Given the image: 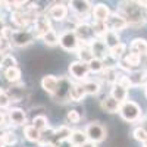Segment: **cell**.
Masks as SVG:
<instances>
[{
  "instance_id": "9a60e30c",
  "label": "cell",
  "mask_w": 147,
  "mask_h": 147,
  "mask_svg": "<svg viewBox=\"0 0 147 147\" xmlns=\"http://www.w3.org/2000/svg\"><path fill=\"white\" fill-rule=\"evenodd\" d=\"M69 6L80 16H85L93 9L91 2H87V0H74V2H69Z\"/></svg>"
},
{
  "instance_id": "e575fe53",
  "label": "cell",
  "mask_w": 147,
  "mask_h": 147,
  "mask_svg": "<svg viewBox=\"0 0 147 147\" xmlns=\"http://www.w3.org/2000/svg\"><path fill=\"white\" fill-rule=\"evenodd\" d=\"M88 65V69L90 72H94V74H99V72H103L105 71V63H103V60L100 59H91L90 62L87 63Z\"/></svg>"
},
{
  "instance_id": "c3c4849f",
  "label": "cell",
  "mask_w": 147,
  "mask_h": 147,
  "mask_svg": "<svg viewBox=\"0 0 147 147\" xmlns=\"http://www.w3.org/2000/svg\"><path fill=\"white\" fill-rule=\"evenodd\" d=\"M144 129H146V132H147V119H144V122H143V125H141Z\"/></svg>"
},
{
  "instance_id": "74e56055",
  "label": "cell",
  "mask_w": 147,
  "mask_h": 147,
  "mask_svg": "<svg viewBox=\"0 0 147 147\" xmlns=\"http://www.w3.org/2000/svg\"><path fill=\"white\" fill-rule=\"evenodd\" d=\"M12 100H10V97L7 96V93L5 90H0V110L2 109H7L10 106Z\"/></svg>"
},
{
  "instance_id": "ab89813d",
  "label": "cell",
  "mask_w": 147,
  "mask_h": 147,
  "mask_svg": "<svg viewBox=\"0 0 147 147\" xmlns=\"http://www.w3.org/2000/svg\"><path fill=\"white\" fill-rule=\"evenodd\" d=\"M66 121L71 122V124H78V122L81 121V115H80V112H78V110H75V109L69 110V112L66 113Z\"/></svg>"
},
{
  "instance_id": "5bb4252c",
  "label": "cell",
  "mask_w": 147,
  "mask_h": 147,
  "mask_svg": "<svg viewBox=\"0 0 147 147\" xmlns=\"http://www.w3.org/2000/svg\"><path fill=\"white\" fill-rule=\"evenodd\" d=\"M110 9L109 6H106L105 3H99L93 7V18H94V22H106L110 16Z\"/></svg>"
},
{
  "instance_id": "7bdbcfd3",
  "label": "cell",
  "mask_w": 147,
  "mask_h": 147,
  "mask_svg": "<svg viewBox=\"0 0 147 147\" xmlns=\"http://www.w3.org/2000/svg\"><path fill=\"white\" fill-rule=\"evenodd\" d=\"M6 25H5V21L2 19V16H0V40L5 38V32H6Z\"/></svg>"
},
{
  "instance_id": "44dd1931",
  "label": "cell",
  "mask_w": 147,
  "mask_h": 147,
  "mask_svg": "<svg viewBox=\"0 0 147 147\" xmlns=\"http://www.w3.org/2000/svg\"><path fill=\"white\" fill-rule=\"evenodd\" d=\"M21 69L18 66H13V68H7V69H3V77L7 82H19L21 81Z\"/></svg>"
},
{
  "instance_id": "ee69618b",
  "label": "cell",
  "mask_w": 147,
  "mask_h": 147,
  "mask_svg": "<svg viewBox=\"0 0 147 147\" xmlns=\"http://www.w3.org/2000/svg\"><path fill=\"white\" fill-rule=\"evenodd\" d=\"M55 147H75L69 140H65V141H62V143H59V144H56Z\"/></svg>"
},
{
  "instance_id": "681fc988",
  "label": "cell",
  "mask_w": 147,
  "mask_h": 147,
  "mask_svg": "<svg viewBox=\"0 0 147 147\" xmlns=\"http://www.w3.org/2000/svg\"><path fill=\"white\" fill-rule=\"evenodd\" d=\"M143 147H147V140H146V141L143 143Z\"/></svg>"
},
{
  "instance_id": "ac0fdd59",
  "label": "cell",
  "mask_w": 147,
  "mask_h": 147,
  "mask_svg": "<svg viewBox=\"0 0 147 147\" xmlns=\"http://www.w3.org/2000/svg\"><path fill=\"white\" fill-rule=\"evenodd\" d=\"M100 107L105 110V112L107 113H116L119 112V107H121V103L116 102L113 97H110V96H106L105 99L100 102Z\"/></svg>"
},
{
  "instance_id": "603a6c76",
  "label": "cell",
  "mask_w": 147,
  "mask_h": 147,
  "mask_svg": "<svg viewBox=\"0 0 147 147\" xmlns=\"http://www.w3.org/2000/svg\"><path fill=\"white\" fill-rule=\"evenodd\" d=\"M77 55H78V60H81V62L84 63H88L91 59H94L93 53H91V49L88 44H80L78 47V50H77Z\"/></svg>"
},
{
  "instance_id": "b9f144b4",
  "label": "cell",
  "mask_w": 147,
  "mask_h": 147,
  "mask_svg": "<svg viewBox=\"0 0 147 147\" xmlns=\"http://www.w3.org/2000/svg\"><path fill=\"white\" fill-rule=\"evenodd\" d=\"M116 84H119L121 87H124L125 90H128V88H131V87H132L131 82H129L128 75H119V77H118V82H116Z\"/></svg>"
},
{
  "instance_id": "484cf974",
  "label": "cell",
  "mask_w": 147,
  "mask_h": 147,
  "mask_svg": "<svg viewBox=\"0 0 147 147\" xmlns=\"http://www.w3.org/2000/svg\"><path fill=\"white\" fill-rule=\"evenodd\" d=\"M24 136H25V138L31 143H38L41 140V132L37 131L32 125H25L24 127Z\"/></svg>"
},
{
  "instance_id": "d6986e66",
  "label": "cell",
  "mask_w": 147,
  "mask_h": 147,
  "mask_svg": "<svg viewBox=\"0 0 147 147\" xmlns=\"http://www.w3.org/2000/svg\"><path fill=\"white\" fill-rule=\"evenodd\" d=\"M128 78L132 87H138V85H147V72L144 71H134L128 74Z\"/></svg>"
},
{
  "instance_id": "f1b7e54d",
  "label": "cell",
  "mask_w": 147,
  "mask_h": 147,
  "mask_svg": "<svg viewBox=\"0 0 147 147\" xmlns=\"http://www.w3.org/2000/svg\"><path fill=\"white\" fill-rule=\"evenodd\" d=\"M37 131L44 132L46 129H49V119L44 115H37L32 118V124H31Z\"/></svg>"
},
{
  "instance_id": "cb8c5ba5",
  "label": "cell",
  "mask_w": 147,
  "mask_h": 147,
  "mask_svg": "<svg viewBox=\"0 0 147 147\" xmlns=\"http://www.w3.org/2000/svg\"><path fill=\"white\" fill-rule=\"evenodd\" d=\"M100 40H103V41H105V44H106L109 49H112V47H115L116 44H119V43H121V37H119V32L109 31V30H107V32L102 37Z\"/></svg>"
},
{
  "instance_id": "6da1fadb",
  "label": "cell",
  "mask_w": 147,
  "mask_h": 147,
  "mask_svg": "<svg viewBox=\"0 0 147 147\" xmlns=\"http://www.w3.org/2000/svg\"><path fill=\"white\" fill-rule=\"evenodd\" d=\"M119 13L127 19L129 27H141L147 19V13L137 2H122Z\"/></svg>"
},
{
  "instance_id": "bcb514c9",
  "label": "cell",
  "mask_w": 147,
  "mask_h": 147,
  "mask_svg": "<svg viewBox=\"0 0 147 147\" xmlns=\"http://www.w3.org/2000/svg\"><path fill=\"white\" fill-rule=\"evenodd\" d=\"M80 147H97L96 146V143H91V141H85L82 146H80Z\"/></svg>"
},
{
  "instance_id": "8d00e7d4",
  "label": "cell",
  "mask_w": 147,
  "mask_h": 147,
  "mask_svg": "<svg viewBox=\"0 0 147 147\" xmlns=\"http://www.w3.org/2000/svg\"><path fill=\"white\" fill-rule=\"evenodd\" d=\"M132 136H134V138H136L137 141H140V143H144L147 140V132H146V129L143 127H137L136 129L132 131Z\"/></svg>"
},
{
  "instance_id": "d6a6232c",
  "label": "cell",
  "mask_w": 147,
  "mask_h": 147,
  "mask_svg": "<svg viewBox=\"0 0 147 147\" xmlns=\"http://www.w3.org/2000/svg\"><path fill=\"white\" fill-rule=\"evenodd\" d=\"M103 75H105V81L106 82H109V84H116L118 82V72H116V69L115 68H105V71H103Z\"/></svg>"
},
{
  "instance_id": "7c38bea8",
  "label": "cell",
  "mask_w": 147,
  "mask_h": 147,
  "mask_svg": "<svg viewBox=\"0 0 147 147\" xmlns=\"http://www.w3.org/2000/svg\"><path fill=\"white\" fill-rule=\"evenodd\" d=\"M7 119H9L10 125L22 127V125H25V122H27V113L19 107H12V109L7 110Z\"/></svg>"
},
{
  "instance_id": "277c9868",
  "label": "cell",
  "mask_w": 147,
  "mask_h": 147,
  "mask_svg": "<svg viewBox=\"0 0 147 147\" xmlns=\"http://www.w3.org/2000/svg\"><path fill=\"white\" fill-rule=\"evenodd\" d=\"M71 80L68 77H60L59 78V82H57V88L55 91V94L52 96L55 102H59V103H68L71 102V87H72Z\"/></svg>"
},
{
  "instance_id": "ffe728a7",
  "label": "cell",
  "mask_w": 147,
  "mask_h": 147,
  "mask_svg": "<svg viewBox=\"0 0 147 147\" xmlns=\"http://www.w3.org/2000/svg\"><path fill=\"white\" fill-rule=\"evenodd\" d=\"M110 97H113V99L119 103H124L127 100V97H128V90L121 87L119 84H113L112 90H110Z\"/></svg>"
},
{
  "instance_id": "d4e9b609",
  "label": "cell",
  "mask_w": 147,
  "mask_h": 147,
  "mask_svg": "<svg viewBox=\"0 0 147 147\" xmlns=\"http://www.w3.org/2000/svg\"><path fill=\"white\" fill-rule=\"evenodd\" d=\"M18 137L15 132L12 131H5L0 134V147H9V146H13L16 144Z\"/></svg>"
},
{
  "instance_id": "3957f363",
  "label": "cell",
  "mask_w": 147,
  "mask_h": 147,
  "mask_svg": "<svg viewBox=\"0 0 147 147\" xmlns=\"http://www.w3.org/2000/svg\"><path fill=\"white\" fill-rule=\"evenodd\" d=\"M35 38V35L31 30L28 28H24V30H12L9 40L12 43V46H16V47H27L30 46Z\"/></svg>"
},
{
  "instance_id": "30bf717a",
  "label": "cell",
  "mask_w": 147,
  "mask_h": 147,
  "mask_svg": "<svg viewBox=\"0 0 147 147\" xmlns=\"http://www.w3.org/2000/svg\"><path fill=\"white\" fill-rule=\"evenodd\" d=\"M106 25H107V30L109 31H115V32H119L124 28L128 27V22L127 19L122 16L119 12H115V13H110L109 19L106 21Z\"/></svg>"
},
{
  "instance_id": "83f0119b",
  "label": "cell",
  "mask_w": 147,
  "mask_h": 147,
  "mask_svg": "<svg viewBox=\"0 0 147 147\" xmlns=\"http://www.w3.org/2000/svg\"><path fill=\"white\" fill-rule=\"evenodd\" d=\"M87 96L85 94V90L82 87V84H72L71 87V102H81L84 97Z\"/></svg>"
},
{
  "instance_id": "8992f818",
  "label": "cell",
  "mask_w": 147,
  "mask_h": 147,
  "mask_svg": "<svg viewBox=\"0 0 147 147\" xmlns=\"http://www.w3.org/2000/svg\"><path fill=\"white\" fill-rule=\"evenodd\" d=\"M59 44H60V47H62L63 50L74 53V52L78 50V47H80L81 43L78 40L77 34L69 30V31H65V32H62L59 35Z\"/></svg>"
},
{
  "instance_id": "52a82bcc",
  "label": "cell",
  "mask_w": 147,
  "mask_h": 147,
  "mask_svg": "<svg viewBox=\"0 0 147 147\" xmlns=\"http://www.w3.org/2000/svg\"><path fill=\"white\" fill-rule=\"evenodd\" d=\"M78 40L81 44H91V41L96 40V35H94V31H93V27L87 22H78L77 27H75V31Z\"/></svg>"
},
{
  "instance_id": "4fadbf2b",
  "label": "cell",
  "mask_w": 147,
  "mask_h": 147,
  "mask_svg": "<svg viewBox=\"0 0 147 147\" xmlns=\"http://www.w3.org/2000/svg\"><path fill=\"white\" fill-rule=\"evenodd\" d=\"M49 18L55 21H63L68 18V6L65 3H56L49 9Z\"/></svg>"
},
{
  "instance_id": "7a4b0ae2",
  "label": "cell",
  "mask_w": 147,
  "mask_h": 147,
  "mask_svg": "<svg viewBox=\"0 0 147 147\" xmlns=\"http://www.w3.org/2000/svg\"><path fill=\"white\" fill-rule=\"evenodd\" d=\"M119 115L121 118L127 122H137L141 119V107L132 100H125L124 103H121L119 107Z\"/></svg>"
},
{
  "instance_id": "f907efd6",
  "label": "cell",
  "mask_w": 147,
  "mask_h": 147,
  "mask_svg": "<svg viewBox=\"0 0 147 147\" xmlns=\"http://www.w3.org/2000/svg\"><path fill=\"white\" fill-rule=\"evenodd\" d=\"M146 97H147V85H146Z\"/></svg>"
},
{
  "instance_id": "2e32d148",
  "label": "cell",
  "mask_w": 147,
  "mask_h": 147,
  "mask_svg": "<svg viewBox=\"0 0 147 147\" xmlns=\"http://www.w3.org/2000/svg\"><path fill=\"white\" fill-rule=\"evenodd\" d=\"M71 134H72V129L66 125H62V127L53 129V147L59 143L65 141V140H69Z\"/></svg>"
},
{
  "instance_id": "f546056e",
  "label": "cell",
  "mask_w": 147,
  "mask_h": 147,
  "mask_svg": "<svg viewBox=\"0 0 147 147\" xmlns=\"http://www.w3.org/2000/svg\"><path fill=\"white\" fill-rule=\"evenodd\" d=\"M125 50H127V44H124V43H119V44H116L115 47L109 49V56L112 57L113 60H118V59H121L122 56H124Z\"/></svg>"
},
{
  "instance_id": "5b68a950",
  "label": "cell",
  "mask_w": 147,
  "mask_h": 147,
  "mask_svg": "<svg viewBox=\"0 0 147 147\" xmlns=\"http://www.w3.org/2000/svg\"><path fill=\"white\" fill-rule=\"evenodd\" d=\"M87 140L91 143H102L106 138V128L100 124V122H90L84 129Z\"/></svg>"
},
{
  "instance_id": "9c48e42d",
  "label": "cell",
  "mask_w": 147,
  "mask_h": 147,
  "mask_svg": "<svg viewBox=\"0 0 147 147\" xmlns=\"http://www.w3.org/2000/svg\"><path fill=\"white\" fill-rule=\"evenodd\" d=\"M69 74L77 81H87L90 69H88L87 63L81 62V60H75V62H71V65H69Z\"/></svg>"
},
{
  "instance_id": "816d5d0a",
  "label": "cell",
  "mask_w": 147,
  "mask_h": 147,
  "mask_svg": "<svg viewBox=\"0 0 147 147\" xmlns=\"http://www.w3.org/2000/svg\"><path fill=\"white\" fill-rule=\"evenodd\" d=\"M146 65H147V59H146Z\"/></svg>"
},
{
  "instance_id": "1f68e13d",
  "label": "cell",
  "mask_w": 147,
  "mask_h": 147,
  "mask_svg": "<svg viewBox=\"0 0 147 147\" xmlns=\"http://www.w3.org/2000/svg\"><path fill=\"white\" fill-rule=\"evenodd\" d=\"M41 40L47 44V46H57L59 44V35L56 32V30H50L49 32H46L43 37H41Z\"/></svg>"
},
{
  "instance_id": "8fae6325",
  "label": "cell",
  "mask_w": 147,
  "mask_h": 147,
  "mask_svg": "<svg viewBox=\"0 0 147 147\" xmlns=\"http://www.w3.org/2000/svg\"><path fill=\"white\" fill-rule=\"evenodd\" d=\"M90 49H91V53H93V56L96 59H100V60L105 62V60L109 57V47L100 38H96L94 41H91Z\"/></svg>"
},
{
  "instance_id": "60d3db41",
  "label": "cell",
  "mask_w": 147,
  "mask_h": 147,
  "mask_svg": "<svg viewBox=\"0 0 147 147\" xmlns=\"http://www.w3.org/2000/svg\"><path fill=\"white\" fill-rule=\"evenodd\" d=\"M10 49H12V43L7 38H2L0 40V52H2L5 56L10 55Z\"/></svg>"
},
{
  "instance_id": "836d02e7",
  "label": "cell",
  "mask_w": 147,
  "mask_h": 147,
  "mask_svg": "<svg viewBox=\"0 0 147 147\" xmlns=\"http://www.w3.org/2000/svg\"><path fill=\"white\" fill-rule=\"evenodd\" d=\"M141 63V56L136 52H129L127 56H125V65L127 66H138Z\"/></svg>"
},
{
  "instance_id": "d590c367",
  "label": "cell",
  "mask_w": 147,
  "mask_h": 147,
  "mask_svg": "<svg viewBox=\"0 0 147 147\" xmlns=\"http://www.w3.org/2000/svg\"><path fill=\"white\" fill-rule=\"evenodd\" d=\"M91 27H93V31H94L96 38H102V37L107 32V25H106V22H94Z\"/></svg>"
},
{
  "instance_id": "e0dca14e",
  "label": "cell",
  "mask_w": 147,
  "mask_h": 147,
  "mask_svg": "<svg viewBox=\"0 0 147 147\" xmlns=\"http://www.w3.org/2000/svg\"><path fill=\"white\" fill-rule=\"evenodd\" d=\"M57 82H59V78L55 77V75H44L43 80H41V87L44 91H47L49 94H55L56 88H57Z\"/></svg>"
},
{
  "instance_id": "7402d4cb",
  "label": "cell",
  "mask_w": 147,
  "mask_h": 147,
  "mask_svg": "<svg viewBox=\"0 0 147 147\" xmlns=\"http://www.w3.org/2000/svg\"><path fill=\"white\" fill-rule=\"evenodd\" d=\"M131 52H136L140 56H147V40L134 38L131 41Z\"/></svg>"
},
{
  "instance_id": "f35d334b",
  "label": "cell",
  "mask_w": 147,
  "mask_h": 147,
  "mask_svg": "<svg viewBox=\"0 0 147 147\" xmlns=\"http://www.w3.org/2000/svg\"><path fill=\"white\" fill-rule=\"evenodd\" d=\"M16 65H18V62H16V59L12 56V55H6V56L3 57V62H2V68H3V69L13 68V66H16Z\"/></svg>"
},
{
  "instance_id": "4316f807",
  "label": "cell",
  "mask_w": 147,
  "mask_h": 147,
  "mask_svg": "<svg viewBox=\"0 0 147 147\" xmlns=\"http://www.w3.org/2000/svg\"><path fill=\"white\" fill-rule=\"evenodd\" d=\"M69 141L75 147H80V146H82L85 141H88V140H87V136H85V132L82 129H72Z\"/></svg>"
},
{
  "instance_id": "7dc6e473",
  "label": "cell",
  "mask_w": 147,
  "mask_h": 147,
  "mask_svg": "<svg viewBox=\"0 0 147 147\" xmlns=\"http://www.w3.org/2000/svg\"><path fill=\"white\" fill-rule=\"evenodd\" d=\"M3 57H5V55L0 52V68H2V62H3Z\"/></svg>"
},
{
  "instance_id": "ba28073f",
  "label": "cell",
  "mask_w": 147,
  "mask_h": 147,
  "mask_svg": "<svg viewBox=\"0 0 147 147\" xmlns=\"http://www.w3.org/2000/svg\"><path fill=\"white\" fill-rule=\"evenodd\" d=\"M53 27H52V22H50V18H47V15H38L35 18L34 24H32V32L35 35V38H41V37L49 32Z\"/></svg>"
},
{
  "instance_id": "4dcf8cb0",
  "label": "cell",
  "mask_w": 147,
  "mask_h": 147,
  "mask_svg": "<svg viewBox=\"0 0 147 147\" xmlns=\"http://www.w3.org/2000/svg\"><path fill=\"white\" fill-rule=\"evenodd\" d=\"M82 87L85 90V94H90V96H96L100 91V84L97 81H88L87 80V81H84Z\"/></svg>"
},
{
  "instance_id": "f6af8a7d",
  "label": "cell",
  "mask_w": 147,
  "mask_h": 147,
  "mask_svg": "<svg viewBox=\"0 0 147 147\" xmlns=\"http://www.w3.org/2000/svg\"><path fill=\"white\" fill-rule=\"evenodd\" d=\"M6 119H7V115H5L3 112H0V128H3V127H5Z\"/></svg>"
}]
</instances>
